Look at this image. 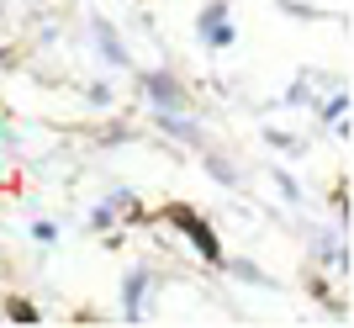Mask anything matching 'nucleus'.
<instances>
[{"label": "nucleus", "instance_id": "obj_2", "mask_svg": "<svg viewBox=\"0 0 354 328\" xmlns=\"http://www.w3.org/2000/svg\"><path fill=\"white\" fill-rule=\"evenodd\" d=\"M196 32H201V43H207V48H227V43H233V27H227V6H222V0H212L207 11L196 16Z\"/></svg>", "mask_w": 354, "mask_h": 328}, {"label": "nucleus", "instance_id": "obj_5", "mask_svg": "<svg viewBox=\"0 0 354 328\" xmlns=\"http://www.w3.org/2000/svg\"><path fill=\"white\" fill-rule=\"evenodd\" d=\"M0 59H6V48H0Z\"/></svg>", "mask_w": 354, "mask_h": 328}, {"label": "nucleus", "instance_id": "obj_1", "mask_svg": "<svg viewBox=\"0 0 354 328\" xmlns=\"http://www.w3.org/2000/svg\"><path fill=\"white\" fill-rule=\"evenodd\" d=\"M164 217H169L175 228H185V239H191L196 249L207 254L212 265H222V244H217V233H212L207 217H196V212H191V207H180V201H175V207H164Z\"/></svg>", "mask_w": 354, "mask_h": 328}, {"label": "nucleus", "instance_id": "obj_4", "mask_svg": "<svg viewBox=\"0 0 354 328\" xmlns=\"http://www.w3.org/2000/svg\"><path fill=\"white\" fill-rule=\"evenodd\" d=\"M148 85H153V95H164L169 106H180V90H175V80H169V75H153Z\"/></svg>", "mask_w": 354, "mask_h": 328}, {"label": "nucleus", "instance_id": "obj_3", "mask_svg": "<svg viewBox=\"0 0 354 328\" xmlns=\"http://www.w3.org/2000/svg\"><path fill=\"white\" fill-rule=\"evenodd\" d=\"M0 313L11 318V323H37V307H32L27 297H16V291H11V297H0Z\"/></svg>", "mask_w": 354, "mask_h": 328}]
</instances>
